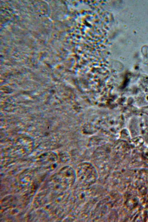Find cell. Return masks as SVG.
<instances>
[{
	"label": "cell",
	"mask_w": 148,
	"mask_h": 222,
	"mask_svg": "<svg viewBox=\"0 0 148 222\" xmlns=\"http://www.w3.org/2000/svg\"><path fill=\"white\" fill-rule=\"evenodd\" d=\"M83 164L77 168L75 173L76 178L82 184L85 186L91 185L97 179V172L95 169L90 164Z\"/></svg>",
	"instance_id": "6da1fadb"
},
{
	"label": "cell",
	"mask_w": 148,
	"mask_h": 222,
	"mask_svg": "<svg viewBox=\"0 0 148 222\" xmlns=\"http://www.w3.org/2000/svg\"><path fill=\"white\" fill-rule=\"evenodd\" d=\"M140 128L142 134L145 137V138L148 140V122L147 120V123L144 121V122H140Z\"/></svg>",
	"instance_id": "7a4b0ae2"
},
{
	"label": "cell",
	"mask_w": 148,
	"mask_h": 222,
	"mask_svg": "<svg viewBox=\"0 0 148 222\" xmlns=\"http://www.w3.org/2000/svg\"><path fill=\"white\" fill-rule=\"evenodd\" d=\"M141 110L143 112L148 115V106L143 107Z\"/></svg>",
	"instance_id": "3957f363"
}]
</instances>
